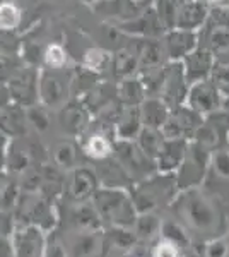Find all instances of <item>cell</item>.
I'll use <instances>...</instances> for the list:
<instances>
[{"instance_id": "6da1fadb", "label": "cell", "mask_w": 229, "mask_h": 257, "mask_svg": "<svg viewBox=\"0 0 229 257\" xmlns=\"http://www.w3.org/2000/svg\"><path fill=\"white\" fill-rule=\"evenodd\" d=\"M19 21V12L11 4L0 6V26L2 28H14Z\"/></svg>"}, {"instance_id": "7a4b0ae2", "label": "cell", "mask_w": 229, "mask_h": 257, "mask_svg": "<svg viewBox=\"0 0 229 257\" xmlns=\"http://www.w3.org/2000/svg\"><path fill=\"white\" fill-rule=\"evenodd\" d=\"M89 153L93 156H96V158H103V156H106L108 153H110V144L103 138L96 136V138L89 141Z\"/></svg>"}, {"instance_id": "3957f363", "label": "cell", "mask_w": 229, "mask_h": 257, "mask_svg": "<svg viewBox=\"0 0 229 257\" xmlns=\"http://www.w3.org/2000/svg\"><path fill=\"white\" fill-rule=\"evenodd\" d=\"M47 62L52 67H60L65 64V53L60 47H50L47 52Z\"/></svg>"}, {"instance_id": "277c9868", "label": "cell", "mask_w": 229, "mask_h": 257, "mask_svg": "<svg viewBox=\"0 0 229 257\" xmlns=\"http://www.w3.org/2000/svg\"><path fill=\"white\" fill-rule=\"evenodd\" d=\"M154 257H178V252H176V248H174L173 243L162 242L157 245L156 252H154Z\"/></svg>"}]
</instances>
